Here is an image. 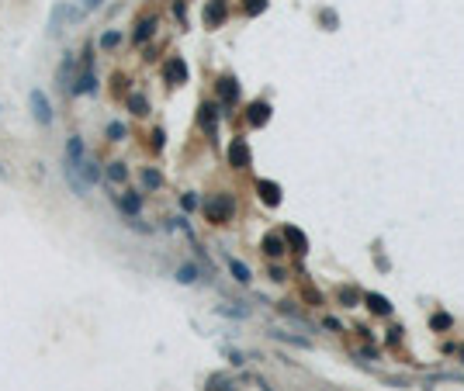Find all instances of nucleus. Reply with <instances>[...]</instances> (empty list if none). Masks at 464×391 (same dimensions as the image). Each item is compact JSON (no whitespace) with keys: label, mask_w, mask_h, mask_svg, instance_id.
I'll list each match as a JSON object with an SVG mask.
<instances>
[{"label":"nucleus","mask_w":464,"mask_h":391,"mask_svg":"<svg viewBox=\"0 0 464 391\" xmlns=\"http://www.w3.org/2000/svg\"><path fill=\"white\" fill-rule=\"evenodd\" d=\"M28 104H31V115H35V121H39V125H45V128H49V125L56 121L52 104H49V97H45V90H42V87H31V90H28Z\"/></svg>","instance_id":"nucleus-1"},{"label":"nucleus","mask_w":464,"mask_h":391,"mask_svg":"<svg viewBox=\"0 0 464 391\" xmlns=\"http://www.w3.org/2000/svg\"><path fill=\"white\" fill-rule=\"evenodd\" d=\"M83 156H87L83 138H80V135H70V142H66V159H70V163H80Z\"/></svg>","instance_id":"nucleus-2"},{"label":"nucleus","mask_w":464,"mask_h":391,"mask_svg":"<svg viewBox=\"0 0 464 391\" xmlns=\"http://www.w3.org/2000/svg\"><path fill=\"white\" fill-rule=\"evenodd\" d=\"M229 270H232V277H236V280H239V284H250V280H253L250 267H246V263H243V260H232V256H229Z\"/></svg>","instance_id":"nucleus-3"},{"label":"nucleus","mask_w":464,"mask_h":391,"mask_svg":"<svg viewBox=\"0 0 464 391\" xmlns=\"http://www.w3.org/2000/svg\"><path fill=\"white\" fill-rule=\"evenodd\" d=\"M229 159L236 163V166H246V163H250V153H246V146H243V142H232Z\"/></svg>","instance_id":"nucleus-4"},{"label":"nucleus","mask_w":464,"mask_h":391,"mask_svg":"<svg viewBox=\"0 0 464 391\" xmlns=\"http://www.w3.org/2000/svg\"><path fill=\"white\" fill-rule=\"evenodd\" d=\"M118 204H121V211H125V215H139V208H142V197H139V194H125Z\"/></svg>","instance_id":"nucleus-5"},{"label":"nucleus","mask_w":464,"mask_h":391,"mask_svg":"<svg viewBox=\"0 0 464 391\" xmlns=\"http://www.w3.org/2000/svg\"><path fill=\"white\" fill-rule=\"evenodd\" d=\"M70 90H73V94H90V90H94V73H80V80Z\"/></svg>","instance_id":"nucleus-6"},{"label":"nucleus","mask_w":464,"mask_h":391,"mask_svg":"<svg viewBox=\"0 0 464 391\" xmlns=\"http://www.w3.org/2000/svg\"><path fill=\"white\" fill-rule=\"evenodd\" d=\"M229 211H232V204H229V201H215V204H208V215H212L215 222H222V218L229 215Z\"/></svg>","instance_id":"nucleus-7"},{"label":"nucleus","mask_w":464,"mask_h":391,"mask_svg":"<svg viewBox=\"0 0 464 391\" xmlns=\"http://www.w3.org/2000/svg\"><path fill=\"white\" fill-rule=\"evenodd\" d=\"M260 191H263V201H267V204H277V201H281V191H277V184H271V180H263Z\"/></svg>","instance_id":"nucleus-8"},{"label":"nucleus","mask_w":464,"mask_h":391,"mask_svg":"<svg viewBox=\"0 0 464 391\" xmlns=\"http://www.w3.org/2000/svg\"><path fill=\"white\" fill-rule=\"evenodd\" d=\"M368 305H371V308H374L378 315H388V312H391V305H388L381 294H368Z\"/></svg>","instance_id":"nucleus-9"},{"label":"nucleus","mask_w":464,"mask_h":391,"mask_svg":"<svg viewBox=\"0 0 464 391\" xmlns=\"http://www.w3.org/2000/svg\"><path fill=\"white\" fill-rule=\"evenodd\" d=\"M267 111H271L267 104H253L250 108V121L253 125H263V121H267Z\"/></svg>","instance_id":"nucleus-10"},{"label":"nucleus","mask_w":464,"mask_h":391,"mask_svg":"<svg viewBox=\"0 0 464 391\" xmlns=\"http://www.w3.org/2000/svg\"><path fill=\"white\" fill-rule=\"evenodd\" d=\"M177 280H180V284H194V280H197V267H180V270H177Z\"/></svg>","instance_id":"nucleus-11"},{"label":"nucleus","mask_w":464,"mask_h":391,"mask_svg":"<svg viewBox=\"0 0 464 391\" xmlns=\"http://www.w3.org/2000/svg\"><path fill=\"white\" fill-rule=\"evenodd\" d=\"M218 18H225V4H222V0H212V7H208V21H218Z\"/></svg>","instance_id":"nucleus-12"},{"label":"nucleus","mask_w":464,"mask_h":391,"mask_svg":"<svg viewBox=\"0 0 464 391\" xmlns=\"http://www.w3.org/2000/svg\"><path fill=\"white\" fill-rule=\"evenodd\" d=\"M70 73H73V59L66 56V59H62V66H59V80H62V87H70Z\"/></svg>","instance_id":"nucleus-13"},{"label":"nucleus","mask_w":464,"mask_h":391,"mask_svg":"<svg viewBox=\"0 0 464 391\" xmlns=\"http://www.w3.org/2000/svg\"><path fill=\"white\" fill-rule=\"evenodd\" d=\"M291 239V242H294V246H298V253H305V235L298 232V229H288V232H284Z\"/></svg>","instance_id":"nucleus-14"},{"label":"nucleus","mask_w":464,"mask_h":391,"mask_svg":"<svg viewBox=\"0 0 464 391\" xmlns=\"http://www.w3.org/2000/svg\"><path fill=\"white\" fill-rule=\"evenodd\" d=\"M108 138H115V142H121V138H125V125H118V121H111V125H108Z\"/></svg>","instance_id":"nucleus-15"},{"label":"nucleus","mask_w":464,"mask_h":391,"mask_svg":"<svg viewBox=\"0 0 464 391\" xmlns=\"http://www.w3.org/2000/svg\"><path fill=\"white\" fill-rule=\"evenodd\" d=\"M149 31H153V18H149V21H142V24H139V28H136V42L149 39Z\"/></svg>","instance_id":"nucleus-16"},{"label":"nucleus","mask_w":464,"mask_h":391,"mask_svg":"<svg viewBox=\"0 0 464 391\" xmlns=\"http://www.w3.org/2000/svg\"><path fill=\"white\" fill-rule=\"evenodd\" d=\"M118 42H121V35H118V31H108V35L101 39V49H115Z\"/></svg>","instance_id":"nucleus-17"},{"label":"nucleus","mask_w":464,"mask_h":391,"mask_svg":"<svg viewBox=\"0 0 464 391\" xmlns=\"http://www.w3.org/2000/svg\"><path fill=\"white\" fill-rule=\"evenodd\" d=\"M267 253H271V256H281V253H284V250H281V239H277V235H271V239H267Z\"/></svg>","instance_id":"nucleus-18"},{"label":"nucleus","mask_w":464,"mask_h":391,"mask_svg":"<svg viewBox=\"0 0 464 391\" xmlns=\"http://www.w3.org/2000/svg\"><path fill=\"white\" fill-rule=\"evenodd\" d=\"M108 176H111V180H125V166H121V163H111V166H108Z\"/></svg>","instance_id":"nucleus-19"},{"label":"nucleus","mask_w":464,"mask_h":391,"mask_svg":"<svg viewBox=\"0 0 464 391\" xmlns=\"http://www.w3.org/2000/svg\"><path fill=\"white\" fill-rule=\"evenodd\" d=\"M184 73H187V69H184V62H180V59H174V62H170V77L184 80Z\"/></svg>","instance_id":"nucleus-20"},{"label":"nucleus","mask_w":464,"mask_h":391,"mask_svg":"<svg viewBox=\"0 0 464 391\" xmlns=\"http://www.w3.org/2000/svg\"><path fill=\"white\" fill-rule=\"evenodd\" d=\"M142 180H146V187H159V173H156V170H146Z\"/></svg>","instance_id":"nucleus-21"},{"label":"nucleus","mask_w":464,"mask_h":391,"mask_svg":"<svg viewBox=\"0 0 464 391\" xmlns=\"http://www.w3.org/2000/svg\"><path fill=\"white\" fill-rule=\"evenodd\" d=\"M132 111H136V115H146V100H142V97H132Z\"/></svg>","instance_id":"nucleus-22"},{"label":"nucleus","mask_w":464,"mask_h":391,"mask_svg":"<svg viewBox=\"0 0 464 391\" xmlns=\"http://www.w3.org/2000/svg\"><path fill=\"white\" fill-rule=\"evenodd\" d=\"M263 4H267V0H250V4H246V11H250V14H256V11H263Z\"/></svg>","instance_id":"nucleus-23"},{"label":"nucleus","mask_w":464,"mask_h":391,"mask_svg":"<svg viewBox=\"0 0 464 391\" xmlns=\"http://www.w3.org/2000/svg\"><path fill=\"white\" fill-rule=\"evenodd\" d=\"M80 4H83V11H94V7H101V4H104V0H80Z\"/></svg>","instance_id":"nucleus-24"},{"label":"nucleus","mask_w":464,"mask_h":391,"mask_svg":"<svg viewBox=\"0 0 464 391\" xmlns=\"http://www.w3.org/2000/svg\"><path fill=\"white\" fill-rule=\"evenodd\" d=\"M433 326H437V329H444V326H450V318H447V315H437V318H433Z\"/></svg>","instance_id":"nucleus-25"}]
</instances>
